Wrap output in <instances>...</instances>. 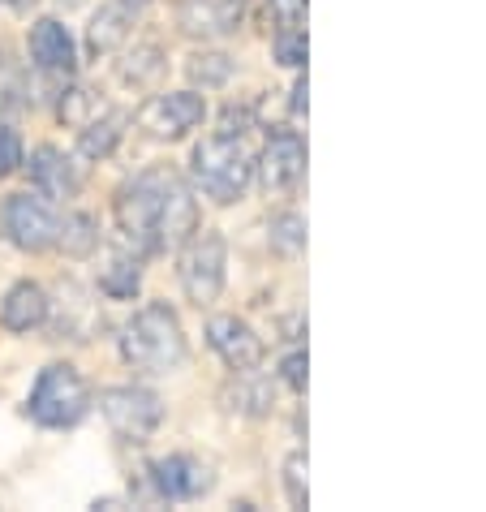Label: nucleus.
Here are the masks:
<instances>
[{
  "instance_id": "nucleus-5",
  "label": "nucleus",
  "mask_w": 486,
  "mask_h": 512,
  "mask_svg": "<svg viewBox=\"0 0 486 512\" xmlns=\"http://www.w3.org/2000/svg\"><path fill=\"white\" fill-rule=\"evenodd\" d=\"M224 267H228V246H224V237L216 229H194L181 241L177 276H181V289L194 306H207V302L220 297Z\"/></svg>"
},
{
  "instance_id": "nucleus-11",
  "label": "nucleus",
  "mask_w": 486,
  "mask_h": 512,
  "mask_svg": "<svg viewBox=\"0 0 486 512\" xmlns=\"http://www.w3.org/2000/svg\"><path fill=\"white\" fill-rule=\"evenodd\" d=\"M250 0H177V26L190 39H224L246 22Z\"/></svg>"
},
{
  "instance_id": "nucleus-18",
  "label": "nucleus",
  "mask_w": 486,
  "mask_h": 512,
  "mask_svg": "<svg viewBox=\"0 0 486 512\" xmlns=\"http://www.w3.org/2000/svg\"><path fill=\"white\" fill-rule=\"evenodd\" d=\"M130 18H134V13H125L121 5H112V0H108V5L91 18L87 48H91L95 56H108L112 48H121L125 39H130Z\"/></svg>"
},
{
  "instance_id": "nucleus-13",
  "label": "nucleus",
  "mask_w": 486,
  "mask_h": 512,
  "mask_svg": "<svg viewBox=\"0 0 486 512\" xmlns=\"http://www.w3.org/2000/svg\"><path fill=\"white\" fill-rule=\"evenodd\" d=\"M31 61L44 78L56 82H69L78 69V48H74V35L65 31L56 18H44L31 26Z\"/></svg>"
},
{
  "instance_id": "nucleus-22",
  "label": "nucleus",
  "mask_w": 486,
  "mask_h": 512,
  "mask_svg": "<svg viewBox=\"0 0 486 512\" xmlns=\"http://www.w3.org/2000/svg\"><path fill=\"white\" fill-rule=\"evenodd\" d=\"M164 69H168V61H164L160 48H155V44H138V48L121 61V78L130 82V87H151V82L160 78Z\"/></svg>"
},
{
  "instance_id": "nucleus-1",
  "label": "nucleus",
  "mask_w": 486,
  "mask_h": 512,
  "mask_svg": "<svg viewBox=\"0 0 486 512\" xmlns=\"http://www.w3.org/2000/svg\"><path fill=\"white\" fill-rule=\"evenodd\" d=\"M117 229L138 254L177 250L198 229V198L173 168H147L117 190Z\"/></svg>"
},
{
  "instance_id": "nucleus-21",
  "label": "nucleus",
  "mask_w": 486,
  "mask_h": 512,
  "mask_svg": "<svg viewBox=\"0 0 486 512\" xmlns=\"http://www.w3.org/2000/svg\"><path fill=\"white\" fill-rule=\"evenodd\" d=\"M61 121L65 125H74V130H82V125H91L99 112H108V104L99 99V91H91V87H65L61 91Z\"/></svg>"
},
{
  "instance_id": "nucleus-29",
  "label": "nucleus",
  "mask_w": 486,
  "mask_h": 512,
  "mask_svg": "<svg viewBox=\"0 0 486 512\" xmlns=\"http://www.w3.org/2000/svg\"><path fill=\"white\" fill-rule=\"evenodd\" d=\"M26 160V147H22V134L13 125H0V177H13Z\"/></svg>"
},
{
  "instance_id": "nucleus-16",
  "label": "nucleus",
  "mask_w": 486,
  "mask_h": 512,
  "mask_svg": "<svg viewBox=\"0 0 486 512\" xmlns=\"http://www.w3.org/2000/svg\"><path fill=\"white\" fill-rule=\"evenodd\" d=\"M224 405L233 414H246V418H267L271 405H276V383L259 375V366L250 371H233V383L224 388Z\"/></svg>"
},
{
  "instance_id": "nucleus-17",
  "label": "nucleus",
  "mask_w": 486,
  "mask_h": 512,
  "mask_svg": "<svg viewBox=\"0 0 486 512\" xmlns=\"http://www.w3.org/2000/svg\"><path fill=\"white\" fill-rule=\"evenodd\" d=\"M125 125H130L125 112H99L91 125H82L78 130V151L87 155V160H108V155L121 147Z\"/></svg>"
},
{
  "instance_id": "nucleus-12",
  "label": "nucleus",
  "mask_w": 486,
  "mask_h": 512,
  "mask_svg": "<svg viewBox=\"0 0 486 512\" xmlns=\"http://www.w3.org/2000/svg\"><path fill=\"white\" fill-rule=\"evenodd\" d=\"M207 345L216 349V358L228 366V371H250V366L263 362V340L259 332L237 319V315H216L207 323Z\"/></svg>"
},
{
  "instance_id": "nucleus-32",
  "label": "nucleus",
  "mask_w": 486,
  "mask_h": 512,
  "mask_svg": "<svg viewBox=\"0 0 486 512\" xmlns=\"http://www.w3.org/2000/svg\"><path fill=\"white\" fill-rule=\"evenodd\" d=\"M112 5H121L125 13H142V9L151 5V0H112Z\"/></svg>"
},
{
  "instance_id": "nucleus-4",
  "label": "nucleus",
  "mask_w": 486,
  "mask_h": 512,
  "mask_svg": "<svg viewBox=\"0 0 486 512\" xmlns=\"http://www.w3.org/2000/svg\"><path fill=\"white\" fill-rule=\"evenodd\" d=\"M26 414H31L39 426L48 431H65V426H78L82 418L91 414V388L74 366L52 362L39 371L31 401H26Z\"/></svg>"
},
{
  "instance_id": "nucleus-24",
  "label": "nucleus",
  "mask_w": 486,
  "mask_h": 512,
  "mask_svg": "<svg viewBox=\"0 0 486 512\" xmlns=\"http://www.w3.org/2000/svg\"><path fill=\"white\" fill-rule=\"evenodd\" d=\"M267 233H271V246H276L280 254H289V259L306 250V220L297 216V211H280Z\"/></svg>"
},
{
  "instance_id": "nucleus-28",
  "label": "nucleus",
  "mask_w": 486,
  "mask_h": 512,
  "mask_svg": "<svg viewBox=\"0 0 486 512\" xmlns=\"http://www.w3.org/2000/svg\"><path fill=\"white\" fill-rule=\"evenodd\" d=\"M284 491H289V504L293 508H306V452H293L289 461H284Z\"/></svg>"
},
{
  "instance_id": "nucleus-30",
  "label": "nucleus",
  "mask_w": 486,
  "mask_h": 512,
  "mask_svg": "<svg viewBox=\"0 0 486 512\" xmlns=\"http://www.w3.org/2000/svg\"><path fill=\"white\" fill-rule=\"evenodd\" d=\"M280 379L289 383L293 392H302V388H306V353H302V349H293L289 358L280 362Z\"/></svg>"
},
{
  "instance_id": "nucleus-26",
  "label": "nucleus",
  "mask_w": 486,
  "mask_h": 512,
  "mask_svg": "<svg viewBox=\"0 0 486 512\" xmlns=\"http://www.w3.org/2000/svg\"><path fill=\"white\" fill-rule=\"evenodd\" d=\"M306 0H267V26L271 31H302Z\"/></svg>"
},
{
  "instance_id": "nucleus-19",
  "label": "nucleus",
  "mask_w": 486,
  "mask_h": 512,
  "mask_svg": "<svg viewBox=\"0 0 486 512\" xmlns=\"http://www.w3.org/2000/svg\"><path fill=\"white\" fill-rule=\"evenodd\" d=\"M56 246L65 254H74V259L91 254L99 246V220L87 216V211H69V216H61V224H56Z\"/></svg>"
},
{
  "instance_id": "nucleus-6",
  "label": "nucleus",
  "mask_w": 486,
  "mask_h": 512,
  "mask_svg": "<svg viewBox=\"0 0 486 512\" xmlns=\"http://www.w3.org/2000/svg\"><path fill=\"white\" fill-rule=\"evenodd\" d=\"M99 414L121 444H147L164 422V401L151 388H108L99 392Z\"/></svg>"
},
{
  "instance_id": "nucleus-27",
  "label": "nucleus",
  "mask_w": 486,
  "mask_h": 512,
  "mask_svg": "<svg viewBox=\"0 0 486 512\" xmlns=\"http://www.w3.org/2000/svg\"><path fill=\"white\" fill-rule=\"evenodd\" d=\"M276 61L284 69H302L306 65V31H276Z\"/></svg>"
},
{
  "instance_id": "nucleus-3",
  "label": "nucleus",
  "mask_w": 486,
  "mask_h": 512,
  "mask_svg": "<svg viewBox=\"0 0 486 512\" xmlns=\"http://www.w3.org/2000/svg\"><path fill=\"white\" fill-rule=\"evenodd\" d=\"M194 181H198V190H203L211 203H237L241 194L250 190V181H254V155L241 147V138L233 134H211L203 138L194 147Z\"/></svg>"
},
{
  "instance_id": "nucleus-2",
  "label": "nucleus",
  "mask_w": 486,
  "mask_h": 512,
  "mask_svg": "<svg viewBox=\"0 0 486 512\" xmlns=\"http://www.w3.org/2000/svg\"><path fill=\"white\" fill-rule=\"evenodd\" d=\"M185 332L168 302H147L121 327V358L142 375H173L185 366Z\"/></svg>"
},
{
  "instance_id": "nucleus-7",
  "label": "nucleus",
  "mask_w": 486,
  "mask_h": 512,
  "mask_svg": "<svg viewBox=\"0 0 486 512\" xmlns=\"http://www.w3.org/2000/svg\"><path fill=\"white\" fill-rule=\"evenodd\" d=\"M56 224L61 216L52 211V203L44 194H9L5 207H0V229L26 254H44L56 246Z\"/></svg>"
},
{
  "instance_id": "nucleus-25",
  "label": "nucleus",
  "mask_w": 486,
  "mask_h": 512,
  "mask_svg": "<svg viewBox=\"0 0 486 512\" xmlns=\"http://www.w3.org/2000/svg\"><path fill=\"white\" fill-rule=\"evenodd\" d=\"M22 104H26V74L9 56H0V112L22 108Z\"/></svg>"
},
{
  "instance_id": "nucleus-23",
  "label": "nucleus",
  "mask_w": 486,
  "mask_h": 512,
  "mask_svg": "<svg viewBox=\"0 0 486 512\" xmlns=\"http://www.w3.org/2000/svg\"><path fill=\"white\" fill-rule=\"evenodd\" d=\"M233 56L224 52H194L190 65H185V74H190V82H198V87H224L228 78H233Z\"/></svg>"
},
{
  "instance_id": "nucleus-8",
  "label": "nucleus",
  "mask_w": 486,
  "mask_h": 512,
  "mask_svg": "<svg viewBox=\"0 0 486 512\" xmlns=\"http://www.w3.org/2000/svg\"><path fill=\"white\" fill-rule=\"evenodd\" d=\"M203 117H207V99L198 91H168V95H151L138 108V130L155 142H177L190 130H198Z\"/></svg>"
},
{
  "instance_id": "nucleus-20",
  "label": "nucleus",
  "mask_w": 486,
  "mask_h": 512,
  "mask_svg": "<svg viewBox=\"0 0 486 512\" xmlns=\"http://www.w3.org/2000/svg\"><path fill=\"white\" fill-rule=\"evenodd\" d=\"M142 284V267L138 259H112L104 272H99V293L112 297V302H130Z\"/></svg>"
},
{
  "instance_id": "nucleus-9",
  "label": "nucleus",
  "mask_w": 486,
  "mask_h": 512,
  "mask_svg": "<svg viewBox=\"0 0 486 512\" xmlns=\"http://www.w3.org/2000/svg\"><path fill=\"white\" fill-rule=\"evenodd\" d=\"M147 482H151L155 500L181 504V500H203V495L216 487V474H211L207 461L173 452V457H160L147 465Z\"/></svg>"
},
{
  "instance_id": "nucleus-10",
  "label": "nucleus",
  "mask_w": 486,
  "mask_h": 512,
  "mask_svg": "<svg viewBox=\"0 0 486 512\" xmlns=\"http://www.w3.org/2000/svg\"><path fill=\"white\" fill-rule=\"evenodd\" d=\"M259 181L267 194H289L306 177V142L297 130H276L259 155Z\"/></svg>"
},
{
  "instance_id": "nucleus-15",
  "label": "nucleus",
  "mask_w": 486,
  "mask_h": 512,
  "mask_svg": "<svg viewBox=\"0 0 486 512\" xmlns=\"http://www.w3.org/2000/svg\"><path fill=\"white\" fill-rule=\"evenodd\" d=\"M52 315V297L44 284H35V280H18L13 289L5 293V302H0V323L9 327V332H35V327H44Z\"/></svg>"
},
{
  "instance_id": "nucleus-31",
  "label": "nucleus",
  "mask_w": 486,
  "mask_h": 512,
  "mask_svg": "<svg viewBox=\"0 0 486 512\" xmlns=\"http://www.w3.org/2000/svg\"><path fill=\"white\" fill-rule=\"evenodd\" d=\"M293 112H306V78L293 87Z\"/></svg>"
},
{
  "instance_id": "nucleus-14",
  "label": "nucleus",
  "mask_w": 486,
  "mask_h": 512,
  "mask_svg": "<svg viewBox=\"0 0 486 512\" xmlns=\"http://www.w3.org/2000/svg\"><path fill=\"white\" fill-rule=\"evenodd\" d=\"M31 181L35 194H44L48 203H61V198H74L82 190V168L61 147H39L31 155Z\"/></svg>"
}]
</instances>
